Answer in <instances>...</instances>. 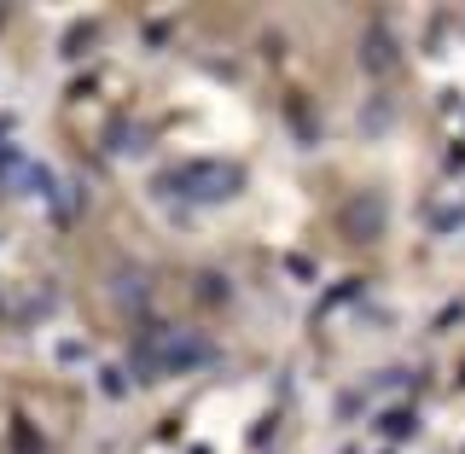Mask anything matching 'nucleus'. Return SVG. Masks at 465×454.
I'll use <instances>...</instances> for the list:
<instances>
[{
  "label": "nucleus",
  "mask_w": 465,
  "mask_h": 454,
  "mask_svg": "<svg viewBox=\"0 0 465 454\" xmlns=\"http://www.w3.org/2000/svg\"><path fill=\"white\" fill-rule=\"evenodd\" d=\"M174 187H198L193 198H227L232 187H239V169H227V164H186L181 175H174Z\"/></svg>",
  "instance_id": "obj_1"
}]
</instances>
